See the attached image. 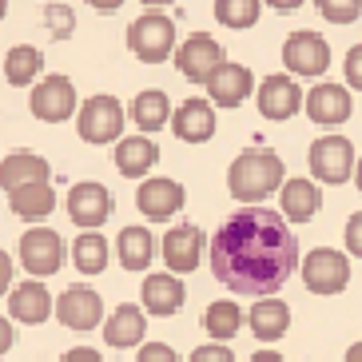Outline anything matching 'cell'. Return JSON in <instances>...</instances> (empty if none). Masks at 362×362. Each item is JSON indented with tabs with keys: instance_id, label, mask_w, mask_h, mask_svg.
Returning a JSON list of instances; mask_svg holds the SVG:
<instances>
[{
	"instance_id": "obj_1",
	"label": "cell",
	"mask_w": 362,
	"mask_h": 362,
	"mask_svg": "<svg viewBox=\"0 0 362 362\" xmlns=\"http://www.w3.org/2000/svg\"><path fill=\"white\" fill-rule=\"evenodd\" d=\"M298 267V239L271 207H239L211 235V271L231 295L271 298Z\"/></svg>"
},
{
	"instance_id": "obj_2",
	"label": "cell",
	"mask_w": 362,
	"mask_h": 362,
	"mask_svg": "<svg viewBox=\"0 0 362 362\" xmlns=\"http://www.w3.org/2000/svg\"><path fill=\"white\" fill-rule=\"evenodd\" d=\"M227 187L239 203L267 199L275 187H283V160L271 148H247L227 168Z\"/></svg>"
},
{
	"instance_id": "obj_3",
	"label": "cell",
	"mask_w": 362,
	"mask_h": 362,
	"mask_svg": "<svg viewBox=\"0 0 362 362\" xmlns=\"http://www.w3.org/2000/svg\"><path fill=\"white\" fill-rule=\"evenodd\" d=\"M128 48L144 64H163L175 52V21L163 12H144L128 24Z\"/></svg>"
},
{
	"instance_id": "obj_4",
	"label": "cell",
	"mask_w": 362,
	"mask_h": 362,
	"mask_svg": "<svg viewBox=\"0 0 362 362\" xmlns=\"http://www.w3.org/2000/svg\"><path fill=\"white\" fill-rule=\"evenodd\" d=\"M310 175L315 183H346L354 180V144L346 136H319L310 144Z\"/></svg>"
},
{
	"instance_id": "obj_5",
	"label": "cell",
	"mask_w": 362,
	"mask_h": 362,
	"mask_svg": "<svg viewBox=\"0 0 362 362\" xmlns=\"http://www.w3.org/2000/svg\"><path fill=\"white\" fill-rule=\"evenodd\" d=\"M76 132L88 144H116V136L124 132V107L116 96H92L80 104L76 112Z\"/></svg>"
},
{
	"instance_id": "obj_6",
	"label": "cell",
	"mask_w": 362,
	"mask_h": 362,
	"mask_svg": "<svg viewBox=\"0 0 362 362\" xmlns=\"http://www.w3.org/2000/svg\"><path fill=\"white\" fill-rule=\"evenodd\" d=\"M303 283H307V291H315V295H339V291L351 283V263H346V255L334 251V247H315V251H307V259H303Z\"/></svg>"
},
{
	"instance_id": "obj_7",
	"label": "cell",
	"mask_w": 362,
	"mask_h": 362,
	"mask_svg": "<svg viewBox=\"0 0 362 362\" xmlns=\"http://www.w3.org/2000/svg\"><path fill=\"white\" fill-rule=\"evenodd\" d=\"M76 88L68 76L52 72V76H44V80H36L33 88V100H28V107H33V116L44 119V124H64V119L76 116Z\"/></svg>"
},
{
	"instance_id": "obj_8",
	"label": "cell",
	"mask_w": 362,
	"mask_h": 362,
	"mask_svg": "<svg viewBox=\"0 0 362 362\" xmlns=\"http://www.w3.org/2000/svg\"><path fill=\"white\" fill-rule=\"evenodd\" d=\"M60 263H64V239L52 227H33V231L21 235V267L28 275H56Z\"/></svg>"
},
{
	"instance_id": "obj_9",
	"label": "cell",
	"mask_w": 362,
	"mask_h": 362,
	"mask_svg": "<svg viewBox=\"0 0 362 362\" xmlns=\"http://www.w3.org/2000/svg\"><path fill=\"white\" fill-rule=\"evenodd\" d=\"M56 319L68 330H96L104 322V298L92 287H84V283H72L56 298Z\"/></svg>"
},
{
	"instance_id": "obj_10",
	"label": "cell",
	"mask_w": 362,
	"mask_h": 362,
	"mask_svg": "<svg viewBox=\"0 0 362 362\" xmlns=\"http://www.w3.org/2000/svg\"><path fill=\"white\" fill-rule=\"evenodd\" d=\"M283 64L295 76H322L330 68V44L322 40L319 33L298 28V33H291L287 44H283Z\"/></svg>"
},
{
	"instance_id": "obj_11",
	"label": "cell",
	"mask_w": 362,
	"mask_h": 362,
	"mask_svg": "<svg viewBox=\"0 0 362 362\" xmlns=\"http://www.w3.org/2000/svg\"><path fill=\"white\" fill-rule=\"evenodd\" d=\"M180 72L192 80V84H207V76L223 64V44L215 40L211 33H192L180 44V56H175Z\"/></svg>"
},
{
	"instance_id": "obj_12",
	"label": "cell",
	"mask_w": 362,
	"mask_h": 362,
	"mask_svg": "<svg viewBox=\"0 0 362 362\" xmlns=\"http://www.w3.org/2000/svg\"><path fill=\"white\" fill-rule=\"evenodd\" d=\"M68 215H72V223L84 227V231L104 227L107 215H112V195H107V187L96 180L76 183L72 192H68Z\"/></svg>"
},
{
	"instance_id": "obj_13",
	"label": "cell",
	"mask_w": 362,
	"mask_h": 362,
	"mask_svg": "<svg viewBox=\"0 0 362 362\" xmlns=\"http://www.w3.org/2000/svg\"><path fill=\"white\" fill-rule=\"evenodd\" d=\"M183 199H187L183 187L175 180H168V175H148L136 192V207L148 215L151 223H168L171 215L183 207Z\"/></svg>"
},
{
	"instance_id": "obj_14",
	"label": "cell",
	"mask_w": 362,
	"mask_h": 362,
	"mask_svg": "<svg viewBox=\"0 0 362 362\" xmlns=\"http://www.w3.org/2000/svg\"><path fill=\"white\" fill-rule=\"evenodd\" d=\"M303 104H307V116L315 119L319 128H339V124H346L351 112H354L346 84H330V80H322V84L310 88Z\"/></svg>"
},
{
	"instance_id": "obj_15",
	"label": "cell",
	"mask_w": 362,
	"mask_h": 362,
	"mask_svg": "<svg viewBox=\"0 0 362 362\" xmlns=\"http://www.w3.org/2000/svg\"><path fill=\"white\" fill-rule=\"evenodd\" d=\"M255 104H259V116L263 119H291L303 107V92H298L295 76H267L255 92Z\"/></svg>"
},
{
	"instance_id": "obj_16",
	"label": "cell",
	"mask_w": 362,
	"mask_h": 362,
	"mask_svg": "<svg viewBox=\"0 0 362 362\" xmlns=\"http://www.w3.org/2000/svg\"><path fill=\"white\" fill-rule=\"evenodd\" d=\"M203 255V231L195 223H180L163 235V263H168V275H187L199 267Z\"/></svg>"
},
{
	"instance_id": "obj_17",
	"label": "cell",
	"mask_w": 362,
	"mask_h": 362,
	"mask_svg": "<svg viewBox=\"0 0 362 362\" xmlns=\"http://www.w3.org/2000/svg\"><path fill=\"white\" fill-rule=\"evenodd\" d=\"M207 92H211V104L223 107H239L251 92H255V72L247 64H219L211 76H207Z\"/></svg>"
},
{
	"instance_id": "obj_18",
	"label": "cell",
	"mask_w": 362,
	"mask_h": 362,
	"mask_svg": "<svg viewBox=\"0 0 362 362\" xmlns=\"http://www.w3.org/2000/svg\"><path fill=\"white\" fill-rule=\"evenodd\" d=\"M322 207V192L315 180H283V195H279V215L287 223H310Z\"/></svg>"
},
{
	"instance_id": "obj_19",
	"label": "cell",
	"mask_w": 362,
	"mask_h": 362,
	"mask_svg": "<svg viewBox=\"0 0 362 362\" xmlns=\"http://www.w3.org/2000/svg\"><path fill=\"white\" fill-rule=\"evenodd\" d=\"M48 175H52V168L36 151H12L0 163V187L8 195L21 192V187H33V183H48Z\"/></svg>"
},
{
	"instance_id": "obj_20",
	"label": "cell",
	"mask_w": 362,
	"mask_h": 362,
	"mask_svg": "<svg viewBox=\"0 0 362 362\" xmlns=\"http://www.w3.org/2000/svg\"><path fill=\"white\" fill-rule=\"evenodd\" d=\"M139 298H144L148 315H156V319H171V315H175V310L183 307L187 291H183V283H180L175 275L160 271V275H148V279H144V287H139Z\"/></svg>"
},
{
	"instance_id": "obj_21",
	"label": "cell",
	"mask_w": 362,
	"mask_h": 362,
	"mask_svg": "<svg viewBox=\"0 0 362 362\" xmlns=\"http://www.w3.org/2000/svg\"><path fill=\"white\" fill-rule=\"evenodd\" d=\"M171 132L183 144H207L215 136V112L207 100H183L180 112L171 116Z\"/></svg>"
},
{
	"instance_id": "obj_22",
	"label": "cell",
	"mask_w": 362,
	"mask_h": 362,
	"mask_svg": "<svg viewBox=\"0 0 362 362\" xmlns=\"http://www.w3.org/2000/svg\"><path fill=\"white\" fill-rule=\"evenodd\" d=\"M144 330H148L144 310L132 307V303H119L104 322V342L116 346V351H128V346H139V342H144Z\"/></svg>"
},
{
	"instance_id": "obj_23",
	"label": "cell",
	"mask_w": 362,
	"mask_h": 362,
	"mask_svg": "<svg viewBox=\"0 0 362 362\" xmlns=\"http://www.w3.org/2000/svg\"><path fill=\"white\" fill-rule=\"evenodd\" d=\"M48 315H52V295L40 283H21V287L8 291V319L24 322V327H36Z\"/></svg>"
},
{
	"instance_id": "obj_24",
	"label": "cell",
	"mask_w": 362,
	"mask_h": 362,
	"mask_svg": "<svg viewBox=\"0 0 362 362\" xmlns=\"http://www.w3.org/2000/svg\"><path fill=\"white\" fill-rule=\"evenodd\" d=\"M160 163V148L148 136H128L116 144V168L128 180H148V171Z\"/></svg>"
},
{
	"instance_id": "obj_25",
	"label": "cell",
	"mask_w": 362,
	"mask_h": 362,
	"mask_svg": "<svg viewBox=\"0 0 362 362\" xmlns=\"http://www.w3.org/2000/svg\"><path fill=\"white\" fill-rule=\"evenodd\" d=\"M247 322H251V334L259 342H275L291 327V307L283 298H259L255 307H251V315H247Z\"/></svg>"
},
{
	"instance_id": "obj_26",
	"label": "cell",
	"mask_w": 362,
	"mask_h": 362,
	"mask_svg": "<svg viewBox=\"0 0 362 362\" xmlns=\"http://www.w3.org/2000/svg\"><path fill=\"white\" fill-rule=\"evenodd\" d=\"M132 119H136V128L144 132V136L160 132L163 124L171 119V100H168V92H160V88L139 92V96L132 100Z\"/></svg>"
},
{
	"instance_id": "obj_27",
	"label": "cell",
	"mask_w": 362,
	"mask_h": 362,
	"mask_svg": "<svg viewBox=\"0 0 362 362\" xmlns=\"http://www.w3.org/2000/svg\"><path fill=\"white\" fill-rule=\"evenodd\" d=\"M116 255L128 271H148L151 255H156V239L148 227H124L116 235Z\"/></svg>"
},
{
	"instance_id": "obj_28",
	"label": "cell",
	"mask_w": 362,
	"mask_h": 362,
	"mask_svg": "<svg viewBox=\"0 0 362 362\" xmlns=\"http://www.w3.org/2000/svg\"><path fill=\"white\" fill-rule=\"evenodd\" d=\"M8 207H12V215H21V219H33V223L48 219V215H52V207H56L52 183H33V187H21V192H12Z\"/></svg>"
},
{
	"instance_id": "obj_29",
	"label": "cell",
	"mask_w": 362,
	"mask_h": 362,
	"mask_svg": "<svg viewBox=\"0 0 362 362\" xmlns=\"http://www.w3.org/2000/svg\"><path fill=\"white\" fill-rule=\"evenodd\" d=\"M40 72H44L40 48H33V44H16V48H8V56H4V80H8L12 88L33 84Z\"/></svg>"
},
{
	"instance_id": "obj_30",
	"label": "cell",
	"mask_w": 362,
	"mask_h": 362,
	"mask_svg": "<svg viewBox=\"0 0 362 362\" xmlns=\"http://www.w3.org/2000/svg\"><path fill=\"white\" fill-rule=\"evenodd\" d=\"M107 239L100 231H80L76 235V243H72V263L80 275H100L107 267Z\"/></svg>"
},
{
	"instance_id": "obj_31",
	"label": "cell",
	"mask_w": 362,
	"mask_h": 362,
	"mask_svg": "<svg viewBox=\"0 0 362 362\" xmlns=\"http://www.w3.org/2000/svg\"><path fill=\"white\" fill-rule=\"evenodd\" d=\"M203 327H207V334L223 346L227 339L239 334V327H243V310H239V303H231V298H219V303H211V307L203 310Z\"/></svg>"
},
{
	"instance_id": "obj_32",
	"label": "cell",
	"mask_w": 362,
	"mask_h": 362,
	"mask_svg": "<svg viewBox=\"0 0 362 362\" xmlns=\"http://www.w3.org/2000/svg\"><path fill=\"white\" fill-rule=\"evenodd\" d=\"M211 12L223 28H251V24H259L263 4L259 0H215Z\"/></svg>"
},
{
	"instance_id": "obj_33",
	"label": "cell",
	"mask_w": 362,
	"mask_h": 362,
	"mask_svg": "<svg viewBox=\"0 0 362 362\" xmlns=\"http://www.w3.org/2000/svg\"><path fill=\"white\" fill-rule=\"evenodd\" d=\"M315 8L327 16L330 24H354V21H362V0H319Z\"/></svg>"
},
{
	"instance_id": "obj_34",
	"label": "cell",
	"mask_w": 362,
	"mask_h": 362,
	"mask_svg": "<svg viewBox=\"0 0 362 362\" xmlns=\"http://www.w3.org/2000/svg\"><path fill=\"white\" fill-rule=\"evenodd\" d=\"M44 24H48L52 40H64V36L72 33V8H68V4H48V8H44Z\"/></svg>"
},
{
	"instance_id": "obj_35",
	"label": "cell",
	"mask_w": 362,
	"mask_h": 362,
	"mask_svg": "<svg viewBox=\"0 0 362 362\" xmlns=\"http://www.w3.org/2000/svg\"><path fill=\"white\" fill-rule=\"evenodd\" d=\"M342 72H346V92H351V88H358V92H362V44H354L351 52H346Z\"/></svg>"
},
{
	"instance_id": "obj_36",
	"label": "cell",
	"mask_w": 362,
	"mask_h": 362,
	"mask_svg": "<svg viewBox=\"0 0 362 362\" xmlns=\"http://www.w3.org/2000/svg\"><path fill=\"white\" fill-rule=\"evenodd\" d=\"M136 362H180V354L171 351L168 342H148V346H139Z\"/></svg>"
},
{
	"instance_id": "obj_37",
	"label": "cell",
	"mask_w": 362,
	"mask_h": 362,
	"mask_svg": "<svg viewBox=\"0 0 362 362\" xmlns=\"http://www.w3.org/2000/svg\"><path fill=\"white\" fill-rule=\"evenodd\" d=\"M192 362H235V354L219 342H207V346H195L192 351Z\"/></svg>"
},
{
	"instance_id": "obj_38",
	"label": "cell",
	"mask_w": 362,
	"mask_h": 362,
	"mask_svg": "<svg viewBox=\"0 0 362 362\" xmlns=\"http://www.w3.org/2000/svg\"><path fill=\"white\" fill-rule=\"evenodd\" d=\"M346 251H351L354 259H362V211H354L351 219H346Z\"/></svg>"
},
{
	"instance_id": "obj_39",
	"label": "cell",
	"mask_w": 362,
	"mask_h": 362,
	"mask_svg": "<svg viewBox=\"0 0 362 362\" xmlns=\"http://www.w3.org/2000/svg\"><path fill=\"white\" fill-rule=\"evenodd\" d=\"M8 287H12V259L8 251H0V295H8Z\"/></svg>"
},
{
	"instance_id": "obj_40",
	"label": "cell",
	"mask_w": 362,
	"mask_h": 362,
	"mask_svg": "<svg viewBox=\"0 0 362 362\" xmlns=\"http://www.w3.org/2000/svg\"><path fill=\"white\" fill-rule=\"evenodd\" d=\"M60 362H104V358H100L96 351H88V346H72V351H68Z\"/></svg>"
},
{
	"instance_id": "obj_41",
	"label": "cell",
	"mask_w": 362,
	"mask_h": 362,
	"mask_svg": "<svg viewBox=\"0 0 362 362\" xmlns=\"http://www.w3.org/2000/svg\"><path fill=\"white\" fill-rule=\"evenodd\" d=\"M12 339H16V334H12L8 319H0V354H8V351H12Z\"/></svg>"
},
{
	"instance_id": "obj_42",
	"label": "cell",
	"mask_w": 362,
	"mask_h": 362,
	"mask_svg": "<svg viewBox=\"0 0 362 362\" xmlns=\"http://www.w3.org/2000/svg\"><path fill=\"white\" fill-rule=\"evenodd\" d=\"M247 362H287V358H283L279 351H259V354H251Z\"/></svg>"
},
{
	"instance_id": "obj_43",
	"label": "cell",
	"mask_w": 362,
	"mask_h": 362,
	"mask_svg": "<svg viewBox=\"0 0 362 362\" xmlns=\"http://www.w3.org/2000/svg\"><path fill=\"white\" fill-rule=\"evenodd\" d=\"M295 8H303L298 0H279V4H275V12H295Z\"/></svg>"
},
{
	"instance_id": "obj_44",
	"label": "cell",
	"mask_w": 362,
	"mask_h": 362,
	"mask_svg": "<svg viewBox=\"0 0 362 362\" xmlns=\"http://www.w3.org/2000/svg\"><path fill=\"white\" fill-rule=\"evenodd\" d=\"M346 362H362V342H354L351 351H346Z\"/></svg>"
},
{
	"instance_id": "obj_45",
	"label": "cell",
	"mask_w": 362,
	"mask_h": 362,
	"mask_svg": "<svg viewBox=\"0 0 362 362\" xmlns=\"http://www.w3.org/2000/svg\"><path fill=\"white\" fill-rule=\"evenodd\" d=\"M354 183H358V192H362V160L354 163Z\"/></svg>"
},
{
	"instance_id": "obj_46",
	"label": "cell",
	"mask_w": 362,
	"mask_h": 362,
	"mask_svg": "<svg viewBox=\"0 0 362 362\" xmlns=\"http://www.w3.org/2000/svg\"><path fill=\"white\" fill-rule=\"evenodd\" d=\"M4 12H8V4H4V0H0V21H4Z\"/></svg>"
}]
</instances>
